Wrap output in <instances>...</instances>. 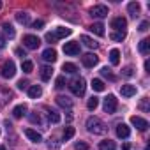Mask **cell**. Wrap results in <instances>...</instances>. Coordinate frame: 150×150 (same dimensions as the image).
I'll use <instances>...</instances> for the list:
<instances>
[{"instance_id": "cell-42", "label": "cell", "mask_w": 150, "mask_h": 150, "mask_svg": "<svg viewBox=\"0 0 150 150\" xmlns=\"http://www.w3.org/2000/svg\"><path fill=\"white\" fill-rule=\"evenodd\" d=\"M32 27L39 30V28H42V27H44V21H42V20H37V21H34V23H32Z\"/></svg>"}, {"instance_id": "cell-9", "label": "cell", "mask_w": 150, "mask_h": 150, "mask_svg": "<svg viewBox=\"0 0 150 150\" xmlns=\"http://www.w3.org/2000/svg\"><path fill=\"white\" fill-rule=\"evenodd\" d=\"M125 27H127V20L122 18V16H118V18H115V20L111 21V28H113L115 32H124Z\"/></svg>"}, {"instance_id": "cell-4", "label": "cell", "mask_w": 150, "mask_h": 150, "mask_svg": "<svg viewBox=\"0 0 150 150\" xmlns=\"http://www.w3.org/2000/svg\"><path fill=\"white\" fill-rule=\"evenodd\" d=\"M103 108H104V111H106V113H115V111H117V108H118V101H117V97H115L113 94H110V96L104 99Z\"/></svg>"}, {"instance_id": "cell-35", "label": "cell", "mask_w": 150, "mask_h": 150, "mask_svg": "<svg viewBox=\"0 0 150 150\" xmlns=\"http://www.w3.org/2000/svg\"><path fill=\"white\" fill-rule=\"evenodd\" d=\"M124 37H125V32H113L111 34L113 41H124Z\"/></svg>"}, {"instance_id": "cell-25", "label": "cell", "mask_w": 150, "mask_h": 150, "mask_svg": "<svg viewBox=\"0 0 150 150\" xmlns=\"http://www.w3.org/2000/svg\"><path fill=\"white\" fill-rule=\"evenodd\" d=\"M92 88H94L96 92H103V90L106 88V85H104V81H103V80L96 78V80H92Z\"/></svg>"}, {"instance_id": "cell-6", "label": "cell", "mask_w": 150, "mask_h": 150, "mask_svg": "<svg viewBox=\"0 0 150 150\" xmlns=\"http://www.w3.org/2000/svg\"><path fill=\"white\" fill-rule=\"evenodd\" d=\"M23 44L28 48V50H37L39 44H41V39L37 35H25L23 37Z\"/></svg>"}, {"instance_id": "cell-32", "label": "cell", "mask_w": 150, "mask_h": 150, "mask_svg": "<svg viewBox=\"0 0 150 150\" xmlns=\"http://www.w3.org/2000/svg\"><path fill=\"white\" fill-rule=\"evenodd\" d=\"M74 132H76V131H74V127H71V125H69V127H65V129H64V139H65V141H67V139H71V138L74 136Z\"/></svg>"}, {"instance_id": "cell-1", "label": "cell", "mask_w": 150, "mask_h": 150, "mask_svg": "<svg viewBox=\"0 0 150 150\" xmlns=\"http://www.w3.org/2000/svg\"><path fill=\"white\" fill-rule=\"evenodd\" d=\"M87 129L92 134H104L106 132V124L97 117H88L87 118Z\"/></svg>"}, {"instance_id": "cell-14", "label": "cell", "mask_w": 150, "mask_h": 150, "mask_svg": "<svg viewBox=\"0 0 150 150\" xmlns=\"http://www.w3.org/2000/svg\"><path fill=\"white\" fill-rule=\"evenodd\" d=\"M42 60H44V62H55V60H57V51H55L53 48L44 50V51H42Z\"/></svg>"}, {"instance_id": "cell-21", "label": "cell", "mask_w": 150, "mask_h": 150, "mask_svg": "<svg viewBox=\"0 0 150 150\" xmlns=\"http://www.w3.org/2000/svg\"><path fill=\"white\" fill-rule=\"evenodd\" d=\"M99 150H117L115 141H111V139H104V141H101V143H99Z\"/></svg>"}, {"instance_id": "cell-34", "label": "cell", "mask_w": 150, "mask_h": 150, "mask_svg": "<svg viewBox=\"0 0 150 150\" xmlns=\"http://www.w3.org/2000/svg\"><path fill=\"white\" fill-rule=\"evenodd\" d=\"M122 76H125V78H131V76H134V67H125L124 71H122Z\"/></svg>"}, {"instance_id": "cell-15", "label": "cell", "mask_w": 150, "mask_h": 150, "mask_svg": "<svg viewBox=\"0 0 150 150\" xmlns=\"http://www.w3.org/2000/svg\"><path fill=\"white\" fill-rule=\"evenodd\" d=\"M120 94L124 97H132V96H136V87L134 85H122Z\"/></svg>"}, {"instance_id": "cell-2", "label": "cell", "mask_w": 150, "mask_h": 150, "mask_svg": "<svg viewBox=\"0 0 150 150\" xmlns=\"http://www.w3.org/2000/svg\"><path fill=\"white\" fill-rule=\"evenodd\" d=\"M69 88H71V92H72L74 96H83V94H85V88H87L85 80H83V78H74V80L71 81Z\"/></svg>"}, {"instance_id": "cell-24", "label": "cell", "mask_w": 150, "mask_h": 150, "mask_svg": "<svg viewBox=\"0 0 150 150\" xmlns=\"http://www.w3.org/2000/svg\"><path fill=\"white\" fill-rule=\"evenodd\" d=\"M110 62H111L113 65H118V64H120V51H118V50H111V51H110Z\"/></svg>"}, {"instance_id": "cell-5", "label": "cell", "mask_w": 150, "mask_h": 150, "mask_svg": "<svg viewBox=\"0 0 150 150\" xmlns=\"http://www.w3.org/2000/svg\"><path fill=\"white\" fill-rule=\"evenodd\" d=\"M90 16L92 18H106L108 16V7L106 6H103V4H97V6H94V7H90Z\"/></svg>"}, {"instance_id": "cell-33", "label": "cell", "mask_w": 150, "mask_h": 150, "mask_svg": "<svg viewBox=\"0 0 150 150\" xmlns=\"http://www.w3.org/2000/svg\"><path fill=\"white\" fill-rule=\"evenodd\" d=\"M97 106H99V99H97V97H90V99H88V103H87V108L92 111V110H96Z\"/></svg>"}, {"instance_id": "cell-40", "label": "cell", "mask_w": 150, "mask_h": 150, "mask_svg": "<svg viewBox=\"0 0 150 150\" xmlns=\"http://www.w3.org/2000/svg\"><path fill=\"white\" fill-rule=\"evenodd\" d=\"M44 39H46V41H48V42H51V44H53V42H55V41H58V39H57V37H55V34H53V32H48V34H46V37H44Z\"/></svg>"}, {"instance_id": "cell-10", "label": "cell", "mask_w": 150, "mask_h": 150, "mask_svg": "<svg viewBox=\"0 0 150 150\" xmlns=\"http://www.w3.org/2000/svg\"><path fill=\"white\" fill-rule=\"evenodd\" d=\"M131 124L136 127V129H139V131H146V127H148V122L145 120V118H141V117H131Z\"/></svg>"}, {"instance_id": "cell-36", "label": "cell", "mask_w": 150, "mask_h": 150, "mask_svg": "<svg viewBox=\"0 0 150 150\" xmlns=\"http://www.w3.org/2000/svg\"><path fill=\"white\" fill-rule=\"evenodd\" d=\"M55 87H57V88H64V87H65V78H64V76H58L57 81H55Z\"/></svg>"}, {"instance_id": "cell-28", "label": "cell", "mask_w": 150, "mask_h": 150, "mask_svg": "<svg viewBox=\"0 0 150 150\" xmlns=\"http://www.w3.org/2000/svg\"><path fill=\"white\" fill-rule=\"evenodd\" d=\"M2 28H4V34H6L9 39H13V37H14V34H16V32H14L13 25H9V23H4V25H2Z\"/></svg>"}, {"instance_id": "cell-19", "label": "cell", "mask_w": 150, "mask_h": 150, "mask_svg": "<svg viewBox=\"0 0 150 150\" xmlns=\"http://www.w3.org/2000/svg\"><path fill=\"white\" fill-rule=\"evenodd\" d=\"M81 42L87 46V48H90V50H96L97 46H99V42H96L92 37H88V35H81Z\"/></svg>"}, {"instance_id": "cell-38", "label": "cell", "mask_w": 150, "mask_h": 150, "mask_svg": "<svg viewBox=\"0 0 150 150\" xmlns=\"http://www.w3.org/2000/svg\"><path fill=\"white\" fill-rule=\"evenodd\" d=\"M101 74H103V76H106V78H110V80H113V74H111V71L108 67H103L101 69Z\"/></svg>"}, {"instance_id": "cell-23", "label": "cell", "mask_w": 150, "mask_h": 150, "mask_svg": "<svg viewBox=\"0 0 150 150\" xmlns=\"http://www.w3.org/2000/svg\"><path fill=\"white\" fill-rule=\"evenodd\" d=\"M25 113H27V106H25V104H20V106H16V108L13 110V117H14V118H21Z\"/></svg>"}, {"instance_id": "cell-27", "label": "cell", "mask_w": 150, "mask_h": 150, "mask_svg": "<svg viewBox=\"0 0 150 150\" xmlns=\"http://www.w3.org/2000/svg\"><path fill=\"white\" fill-rule=\"evenodd\" d=\"M16 20H18V23H21V25H28V23H30V18H28L27 13H18V14H16Z\"/></svg>"}, {"instance_id": "cell-20", "label": "cell", "mask_w": 150, "mask_h": 150, "mask_svg": "<svg viewBox=\"0 0 150 150\" xmlns=\"http://www.w3.org/2000/svg\"><path fill=\"white\" fill-rule=\"evenodd\" d=\"M138 50H139L141 55H148V53H150V39H143V41L139 42Z\"/></svg>"}, {"instance_id": "cell-11", "label": "cell", "mask_w": 150, "mask_h": 150, "mask_svg": "<svg viewBox=\"0 0 150 150\" xmlns=\"http://www.w3.org/2000/svg\"><path fill=\"white\" fill-rule=\"evenodd\" d=\"M117 136L122 138V139L129 138V136H131V129H129V125H125V124H118V125H117Z\"/></svg>"}, {"instance_id": "cell-13", "label": "cell", "mask_w": 150, "mask_h": 150, "mask_svg": "<svg viewBox=\"0 0 150 150\" xmlns=\"http://www.w3.org/2000/svg\"><path fill=\"white\" fill-rule=\"evenodd\" d=\"M51 76H53V69L50 65H42L41 67V80L42 81H50Z\"/></svg>"}, {"instance_id": "cell-8", "label": "cell", "mask_w": 150, "mask_h": 150, "mask_svg": "<svg viewBox=\"0 0 150 150\" xmlns=\"http://www.w3.org/2000/svg\"><path fill=\"white\" fill-rule=\"evenodd\" d=\"M64 53L65 55H71V57L80 55V44L78 42H65L64 44Z\"/></svg>"}, {"instance_id": "cell-17", "label": "cell", "mask_w": 150, "mask_h": 150, "mask_svg": "<svg viewBox=\"0 0 150 150\" xmlns=\"http://www.w3.org/2000/svg\"><path fill=\"white\" fill-rule=\"evenodd\" d=\"M41 94H42V88H41L39 85H32V87L28 88V97H30V99H37V97H41Z\"/></svg>"}, {"instance_id": "cell-29", "label": "cell", "mask_w": 150, "mask_h": 150, "mask_svg": "<svg viewBox=\"0 0 150 150\" xmlns=\"http://www.w3.org/2000/svg\"><path fill=\"white\" fill-rule=\"evenodd\" d=\"M76 65H74V64H71V62H65L64 65H62V71H65L67 74H72V72H76Z\"/></svg>"}, {"instance_id": "cell-22", "label": "cell", "mask_w": 150, "mask_h": 150, "mask_svg": "<svg viewBox=\"0 0 150 150\" xmlns=\"http://www.w3.org/2000/svg\"><path fill=\"white\" fill-rule=\"evenodd\" d=\"M90 32H94L96 35H104V25L103 23H94V25H90Z\"/></svg>"}, {"instance_id": "cell-46", "label": "cell", "mask_w": 150, "mask_h": 150, "mask_svg": "<svg viewBox=\"0 0 150 150\" xmlns=\"http://www.w3.org/2000/svg\"><path fill=\"white\" fill-rule=\"evenodd\" d=\"M2 48H6V39L0 35V50H2Z\"/></svg>"}, {"instance_id": "cell-31", "label": "cell", "mask_w": 150, "mask_h": 150, "mask_svg": "<svg viewBox=\"0 0 150 150\" xmlns=\"http://www.w3.org/2000/svg\"><path fill=\"white\" fill-rule=\"evenodd\" d=\"M21 69H23V72H32L34 71V64L30 62V60H23V64H21Z\"/></svg>"}, {"instance_id": "cell-49", "label": "cell", "mask_w": 150, "mask_h": 150, "mask_svg": "<svg viewBox=\"0 0 150 150\" xmlns=\"http://www.w3.org/2000/svg\"><path fill=\"white\" fill-rule=\"evenodd\" d=\"M0 150H6V146H0Z\"/></svg>"}, {"instance_id": "cell-12", "label": "cell", "mask_w": 150, "mask_h": 150, "mask_svg": "<svg viewBox=\"0 0 150 150\" xmlns=\"http://www.w3.org/2000/svg\"><path fill=\"white\" fill-rule=\"evenodd\" d=\"M25 136H27L30 141H34V143H41V141H42V136H41L37 131H34V129H25Z\"/></svg>"}, {"instance_id": "cell-45", "label": "cell", "mask_w": 150, "mask_h": 150, "mask_svg": "<svg viewBox=\"0 0 150 150\" xmlns=\"http://www.w3.org/2000/svg\"><path fill=\"white\" fill-rule=\"evenodd\" d=\"M16 55H18V57H21V58H23V57H27V53H25L21 48H16Z\"/></svg>"}, {"instance_id": "cell-48", "label": "cell", "mask_w": 150, "mask_h": 150, "mask_svg": "<svg viewBox=\"0 0 150 150\" xmlns=\"http://www.w3.org/2000/svg\"><path fill=\"white\" fill-rule=\"evenodd\" d=\"M129 148H131V146H129V143H125V145L122 146V150H129Z\"/></svg>"}, {"instance_id": "cell-41", "label": "cell", "mask_w": 150, "mask_h": 150, "mask_svg": "<svg viewBox=\"0 0 150 150\" xmlns=\"http://www.w3.org/2000/svg\"><path fill=\"white\" fill-rule=\"evenodd\" d=\"M148 101H150V99H146V97H145V99L139 103V110H143V111H148Z\"/></svg>"}, {"instance_id": "cell-7", "label": "cell", "mask_w": 150, "mask_h": 150, "mask_svg": "<svg viewBox=\"0 0 150 150\" xmlns=\"http://www.w3.org/2000/svg\"><path fill=\"white\" fill-rule=\"evenodd\" d=\"M81 62H83V65H85V67H94V65H97L99 57H97L96 53H87V55H83V57H81Z\"/></svg>"}, {"instance_id": "cell-47", "label": "cell", "mask_w": 150, "mask_h": 150, "mask_svg": "<svg viewBox=\"0 0 150 150\" xmlns=\"http://www.w3.org/2000/svg\"><path fill=\"white\" fill-rule=\"evenodd\" d=\"M145 71H146V72H150V60H146V62H145Z\"/></svg>"}, {"instance_id": "cell-44", "label": "cell", "mask_w": 150, "mask_h": 150, "mask_svg": "<svg viewBox=\"0 0 150 150\" xmlns=\"http://www.w3.org/2000/svg\"><path fill=\"white\" fill-rule=\"evenodd\" d=\"M146 30H148V21H143L139 25V32H146Z\"/></svg>"}, {"instance_id": "cell-43", "label": "cell", "mask_w": 150, "mask_h": 150, "mask_svg": "<svg viewBox=\"0 0 150 150\" xmlns=\"http://www.w3.org/2000/svg\"><path fill=\"white\" fill-rule=\"evenodd\" d=\"M27 85H28V81H25V80H20V81H18V88H20V90L27 88Z\"/></svg>"}, {"instance_id": "cell-39", "label": "cell", "mask_w": 150, "mask_h": 150, "mask_svg": "<svg viewBox=\"0 0 150 150\" xmlns=\"http://www.w3.org/2000/svg\"><path fill=\"white\" fill-rule=\"evenodd\" d=\"M30 120H32L34 124H42V120H41V115H39V113H32V115H30Z\"/></svg>"}, {"instance_id": "cell-3", "label": "cell", "mask_w": 150, "mask_h": 150, "mask_svg": "<svg viewBox=\"0 0 150 150\" xmlns=\"http://www.w3.org/2000/svg\"><path fill=\"white\" fill-rule=\"evenodd\" d=\"M16 74V65H14V62L13 60H7V62H4L2 64V67H0V76L2 78H13Z\"/></svg>"}, {"instance_id": "cell-50", "label": "cell", "mask_w": 150, "mask_h": 150, "mask_svg": "<svg viewBox=\"0 0 150 150\" xmlns=\"http://www.w3.org/2000/svg\"><path fill=\"white\" fill-rule=\"evenodd\" d=\"M0 7H2V2H0Z\"/></svg>"}, {"instance_id": "cell-18", "label": "cell", "mask_w": 150, "mask_h": 150, "mask_svg": "<svg viewBox=\"0 0 150 150\" xmlns=\"http://www.w3.org/2000/svg\"><path fill=\"white\" fill-rule=\"evenodd\" d=\"M57 104L62 106V108H72V99H69L65 96H58L57 97Z\"/></svg>"}, {"instance_id": "cell-37", "label": "cell", "mask_w": 150, "mask_h": 150, "mask_svg": "<svg viewBox=\"0 0 150 150\" xmlns=\"http://www.w3.org/2000/svg\"><path fill=\"white\" fill-rule=\"evenodd\" d=\"M74 148H76V150H88V145L85 141H78L76 145H74Z\"/></svg>"}, {"instance_id": "cell-16", "label": "cell", "mask_w": 150, "mask_h": 150, "mask_svg": "<svg viewBox=\"0 0 150 150\" xmlns=\"http://www.w3.org/2000/svg\"><path fill=\"white\" fill-rule=\"evenodd\" d=\"M71 28H65V27H57V30L53 32L55 34V37L57 39H62V37H67V35H71Z\"/></svg>"}, {"instance_id": "cell-26", "label": "cell", "mask_w": 150, "mask_h": 150, "mask_svg": "<svg viewBox=\"0 0 150 150\" xmlns=\"http://www.w3.org/2000/svg\"><path fill=\"white\" fill-rule=\"evenodd\" d=\"M127 9H129L131 16H134V18L139 14V4H138V2H131V4L127 6Z\"/></svg>"}, {"instance_id": "cell-30", "label": "cell", "mask_w": 150, "mask_h": 150, "mask_svg": "<svg viewBox=\"0 0 150 150\" xmlns=\"http://www.w3.org/2000/svg\"><path fill=\"white\" fill-rule=\"evenodd\" d=\"M48 118H50V122H53V124H58V122H60V115H58L57 111H53V110H48Z\"/></svg>"}]
</instances>
